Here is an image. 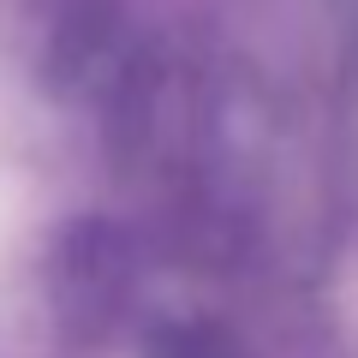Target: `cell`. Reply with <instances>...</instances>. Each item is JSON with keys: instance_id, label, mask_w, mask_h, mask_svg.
<instances>
[{"instance_id": "6da1fadb", "label": "cell", "mask_w": 358, "mask_h": 358, "mask_svg": "<svg viewBox=\"0 0 358 358\" xmlns=\"http://www.w3.org/2000/svg\"><path fill=\"white\" fill-rule=\"evenodd\" d=\"M126 281L131 257L114 227L84 221L66 233L60 257H54V322H60L66 346H96L114 334L120 310H126Z\"/></svg>"}]
</instances>
